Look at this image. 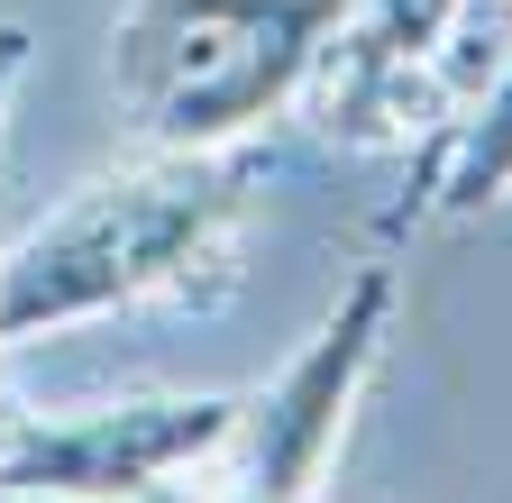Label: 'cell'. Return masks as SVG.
Wrapping results in <instances>:
<instances>
[{
	"label": "cell",
	"instance_id": "1",
	"mask_svg": "<svg viewBox=\"0 0 512 503\" xmlns=\"http://www.w3.org/2000/svg\"><path fill=\"white\" fill-rule=\"evenodd\" d=\"M256 183L266 165L247 147H147L138 165L92 174L19 247H0V348L83 330L101 311L220 293Z\"/></svg>",
	"mask_w": 512,
	"mask_h": 503
},
{
	"label": "cell",
	"instance_id": "2",
	"mask_svg": "<svg viewBox=\"0 0 512 503\" xmlns=\"http://www.w3.org/2000/svg\"><path fill=\"white\" fill-rule=\"evenodd\" d=\"M357 0H128L110 92L138 147H247L311 92Z\"/></svg>",
	"mask_w": 512,
	"mask_h": 503
},
{
	"label": "cell",
	"instance_id": "7",
	"mask_svg": "<svg viewBox=\"0 0 512 503\" xmlns=\"http://www.w3.org/2000/svg\"><path fill=\"white\" fill-rule=\"evenodd\" d=\"M28 74V28H0V119H10V92Z\"/></svg>",
	"mask_w": 512,
	"mask_h": 503
},
{
	"label": "cell",
	"instance_id": "5",
	"mask_svg": "<svg viewBox=\"0 0 512 503\" xmlns=\"http://www.w3.org/2000/svg\"><path fill=\"white\" fill-rule=\"evenodd\" d=\"M503 202H512V46L494 55V74H476V92L458 110H439V138L421 147V174L384 211V229H412V220L467 229Z\"/></svg>",
	"mask_w": 512,
	"mask_h": 503
},
{
	"label": "cell",
	"instance_id": "4",
	"mask_svg": "<svg viewBox=\"0 0 512 503\" xmlns=\"http://www.w3.org/2000/svg\"><path fill=\"white\" fill-rule=\"evenodd\" d=\"M476 0H357L339 37L320 46L302 110L339 147H394L430 119V83L458 65Z\"/></svg>",
	"mask_w": 512,
	"mask_h": 503
},
{
	"label": "cell",
	"instance_id": "6",
	"mask_svg": "<svg viewBox=\"0 0 512 503\" xmlns=\"http://www.w3.org/2000/svg\"><path fill=\"white\" fill-rule=\"evenodd\" d=\"M238 421L247 430H229V449L211 458V476L192 485L183 503H320V476H330V439H293V421H275V412H247L238 403Z\"/></svg>",
	"mask_w": 512,
	"mask_h": 503
},
{
	"label": "cell",
	"instance_id": "3",
	"mask_svg": "<svg viewBox=\"0 0 512 503\" xmlns=\"http://www.w3.org/2000/svg\"><path fill=\"white\" fill-rule=\"evenodd\" d=\"M247 394H138L83 412H10L0 503H183L229 449Z\"/></svg>",
	"mask_w": 512,
	"mask_h": 503
}]
</instances>
